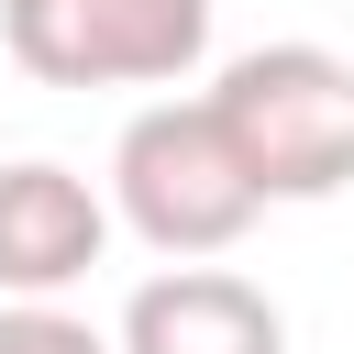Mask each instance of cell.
<instances>
[{
	"label": "cell",
	"mask_w": 354,
	"mask_h": 354,
	"mask_svg": "<svg viewBox=\"0 0 354 354\" xmlns=\"http://www.w3.org/2000/svg\"><path fill=\"white\" fill-rule=\"evenodd\" d=\"M100 243H111V199H100L77 166H55V155L0 166V288H11V299L77 288V277L100 266Z\"/></svg>",
	"instance_id": "cell-4"
},
{
	"label": "cell",
	"mask_w": 354,
	"mask_h": 354,
	"mask_svg": "<svg viewBox=\"0 0 354 354\" xmlns=\"http://www.w3.org/2000/svg\"><path fill=\"white\" fill-rule=\"evenodd\" d=\"M111 210H122L155 254H232L266 199H254V177H243V155L221 144L210 100H155V111H133L122 144H111Z\"/></svg>",
	"instance_id": "cell-2"
},
{
	"label": "cell",
	"mask_w": 354,
	"mask_h": 354,
	"mask_svg": "<svg viewBox=\"0 0 354 354\" xmlns=\"http://www.w3.org/2000/svg\"><path fill=\"white\" fill-rule=\"evenodd\" d=\"M0 44L44 88H177L210 55V0H0Z\"/></svg>",
	"instance_id": "cell-3"
},
{
	"label": "cell",
	"mask_w": 354,
	"mask_h": 354,
	"mask_svg": "<svg viewBox=\"0 0 354 354\" xmlns=\"http://www.w3.org/2000/svg\"><path fill=\"white\" fill-rule=\"evenodd\" d=\"M111 354H288V321H277V299H266L254 277L177 254L166 277L133 288Z\"/></svg>",
	"instance_id": "cell-5"
},
{
	"label": "cell",
	"mask_w": 354,
	"mask_h": 354,
	"mask_svg": "<svg viewBox=\"0 0 354 354\" xmlns=\"http://www.w3.org/2000/svg\"><path fill=\"white\" fill-rule=\"evenodd\" d=\"M0 354H111L77 310H55V299H11L0 310Z\"/></svg>",
	"instance_id": "cell-6"
},
{
	"label": "cell",
	"mask_w": 354,
	"mask_h": 354,
	"mask_svg": "<svg viewBox=\"0 0 354 354\" xmlns=\"http://www.w3.org/2000/svg\"><path fill=\"white\" fill-rule=\"evenodd\" d=\"M221 144L243 155L254 199H332L354 188V66L332 44H254L210 88Z\"/></svg>",
	"instance_id": "cell-1"
}]
</instances>
